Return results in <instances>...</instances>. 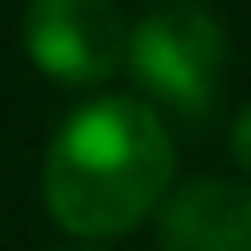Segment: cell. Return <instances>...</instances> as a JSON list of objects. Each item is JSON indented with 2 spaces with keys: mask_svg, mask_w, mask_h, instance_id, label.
Segmentation results:
<instances>
[{
  "mask_svg": "<svg viewBox=\"0 0 251 251\" xmlns=\"http://www.w3.org/2000/svg\"><path fill=\"white\" fill-rule=\"evenodd\" d=\"M176 145L145 97H97L70 112L43 155V203L80 241H112L145 225L171 193Z\"/></svg>",
  "mask_w": 251,
  "mask_h": 251,
  "instance_id": "1",
  "label": "cell"
},
{
  "mask_svg": "<svg viewBox=\"0 0 251 251\" xmlns=\"http://www.w3.org/2000/svg\"><path fill=\"white\" fill-rule=\"evenodd\" d=\"M230 155H235V166L251 176V101L241 107V118H235V128H230Z\"/></svg>",
  "mask_w": 251,
  "mask_h": 251,
  "instance_id": "5",
  "label": "cell"
},
{
  "mask_svg": "<svg viewBox=\"0 0 251 251\" xmlns=\"http://www.w3.org/2000/svg\"><path fill=\"white\" fill-rule=\"evenodd\" d=\"M123 64L176 118L203 123L225 91L230 32L203 0H155L128 27V59Z\"/></svg>",
  "mask_w": 251,
  "mask_h": 251,
  "instance_id": "2",
  "label": "cell"
},
{
  "mask_svg": "<svg viewBox=\"0 0 251 251\" xmlns=\"http://www.w3.org/2000/svg\"><path fill=\"white\" fill-rule=\"evenodd\" d=\"M22 43L49 80L101 86L128 59V22L112 0H32Z\"/></svg>",
  "mask_w": 251,
  "mask_h": 251,
  "instance_id": "3",
  "label": "cell"
},
{
  "mask_svg": "<svg viewBox=\"0 0 251 251\" xmlns=\"http://www.w3.org/2000/svg\"><path fill=\"white\" fill-rule=\"evenodd\" d=\"M160 251H251V187L225 176L182 182L155 208Z\"/></svg>",
  "mask_w": 251,
  "mask_h": 251,
  "instance_id": "4",
  "label": "cell"
}]
</instances>
